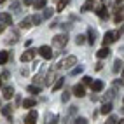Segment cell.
Listing matches in <instances>:
<instances>
[{
    "label": "cell",
    "instance_id": "obj_1",
    "mask_svg": "<svg viewBox=\"0 0 124 124\" xmlns=\"http://www.w3.org/2000/svg\"><path fill=\"white\" fill-rule=\"evenodd\" d=\"M119 35H122V26H121L119 31H107L105 37H103V44H105V46H108V44L115 42V40L119 39Z\"/></svg>",
    "mask_w": 124,
    "mask_h": 124
},
{
    "label": "cell",
    "instance_id": "obj_2",
    "mask_svg": "<svg viewBox=\"0 0 124 124\" xmlns=\"http://www.w3.org/2000/svg\"><path fill=\"white\" fill-rule=\"evenodd\" d=\"M75 63H77V58L75 56H68L67 60H63L60 65H58V68H65V70H67V68H72Z\"/></svg>",
    "mask_w": 124,
    "mask_h": 124
},
{
    "label": "cell",
    "instance_id": "obj_3",
    "mask_svg": "<svg viewBox=\"0 0 124 124\" xmlns=\"http://www.w3.org/2000/svg\"><path fill=\"white\" fill-rule=\"evenodd\" d=\"M67 42H68V37H67V35H56V37L53 39V44H54L58 49L65 47V46H67Z\"/></svg>",
    "mask_w": 124,
    "mask_h": 124
},
{
    "label": "cell",
    "instance_id": "obj_4",
    "mask_svg": "<svg viewBox=\"0 0 124 124\" xmlns=\"http://www.w3.org/2000/svg\"><path fill=\"white\" fill-rule=\"evenodd\" d=\"M39 54L42 56L44 60H51V58H53V51H51V47H49V46H42L39 49Z\"/></svg>",
    "mask_w": 124,
    "mask_h": 124
},
{
    "label": "cell",
    "instance_id": "obj_5",
    "mask_svg": "<svg viewBox=\"0 0 124 124\" xmlns=\"http://www.w3.org/2000/svg\"><path fill=\"white\" fill-rule=\"evenodd\" d=\"M35 53H37L35 49H28L26 53H23V54H21V61L24 63V61H30V60H33V56H35Z\"/></svg>",
    "mask_w": 124,
    "mask_h": 124
},
{
    "label": "cell",
    "instance_id": "obj_6",
    "mask_svg": "<svg viewBox=\"0 0 124 124\" xmlns=\"http://www.w3.org/2000/svg\"><path fill=\"white\" fill-rule=\"evenodd\" d=\"M73 94H75V96H79V98H82V96L86 94L84 86H82V84H75V86H73Z\"/></svg>",
    "mask_w": 124,
    "mask_h": 124
},
{
    "label": "cell",
    "instance_id": "obj_7",
    "mask_svg": "<svg viewBox=\"0 0 124 124\" xmlns=\"http://www.w3.org/2000/svg\"><path fill=\"white\" fill-rule=\"evenodd\" d=\"M103 87H105V84H103L101 80H94V82H91V89H93L94 93H100Z\"/></svg>",
    "mask_w": 124,
    "mask_h": 124
},
{
    "label": "cell",
    "instance_id": "obj_8",
    "mask_svg": "<svg viewBox=\"0 0 124 124\" xmlns=\"http://www.w3.org/2000/svg\"><path fill=\"white\" fill-rule=\"evenodd\" d=\"M37 117H39L37 112H30L26 115V119H24V122H26V124H33V122H37Z\"/></svg>",
    "mask_w": 124,
    "mask_h": 124
},
{
    "label": "cell",
    "instance_id": "obj_9",
    "mask_svg": "<svg viewBox=\"0 0 124 124\" xmlns=\"http://www.w3.org/2000/svg\"><path fill=\"white\" fill-rule=\"evenodd\" d=\"M0 21H2L4 24H11L12 23V18H11L9 12H2V14H0Z\"/></svg>",
    "mask_w": 124,
    "mask_h": 124
},
{
    "label": "cell",
    "instance_id": "obj_10",
    "mask_svg": "<svg viewBox=\"0 0 124 124\" xmlns=\"http://www.w3.org/2000/svg\"><path fill=\"white\" fill-rule=\"evenodd\" d=\"M96 54H98V58H100V60H103V58H107V56L110 54V49H108V47H103V49H100Z\"/></svg>",
    "mask_w": 124,
    "mask_h": 124
},
{
    "label": "cell",
    "instance_id": "obj_11",
    "mask_svg": "<svg viewBox=\"0 0 124 124\" xmlns=\"http://www.w3.org/2000/svg\"><path fill=\"white\" fill-rule=\"evenodd\" d=\"M12 94H14V89H12L11 86L4 87V98H7V100H11V98H12Z\"/></svg>",
    "mask_w": 124,
    "mask_h": 124
},
{
    "label": "cell",
    "instance_id": "obj_12",
    "mask_svg": "<svg viewBox=\"0 0 124 124\" xmlns=\"http://www.w3.org/2000/svg\"><path fill=\"white\" fill-rule=\"evenodd\" d=\"M96 12H98V16H100L101 19H107V18H108V11H107L105 7H100V9H96Z\"/></svg>",
    "mask_w": 124,
    "mask_h": 124
},
{
    "label": "cell",
    "instance_id": "obj_13",
    "mask_svg": "<svg viewBox=\"0 0 124 124\" xmlns=\"http://www.w3.org/2000/svg\"><path fill=\"white\" fill-rule=\"evenodd\" d=\"M87 35H89V42H91V44H94V42H96V30L89 28V30H87Z\"/></svg>",
    "mask_w": 124,
    "mask_h": 124
},
{
    "label": "cell",
    "instance_id": "obj_14",
    "mask_svg": "<svg viewBox=\"0 0 124 124\" xmlns=\"http://www.w3.org/2000/svg\"><path fill=\"white\" fill-rule=\"evenodd\" d=\"M9 60V53L7 51H0V65H5Z\"/></svg>",
    "mask_w": 124,
    "mask_h": 124
},
{
    "label": "cell",
    "instance_id": "obj_15",
    "mask_svg": "<svg viewBox=\"0 0 124 124\" xmlns=\"http://www.w3.org/2000/svg\"><path fill=\"white\" fill-rule=\"evenodd\" d=\"M19 26H21V28H24V30L30 28V26H31V18H24V19L19 23Z\"/></svg>",
    "mask_w": 124,
    "mask_h": 124
},
{
    "label": "cell",
    "instance_id": "obj_16",
    "mask_svg": "<svg viewBox=\"0 0 124 124\" xmlns=\"http://www.w3.org/2000/svg\"><path fill=\"white\" fill-rule=\"evenodd\" d=\"M121 70H122V60H115V61H114V72L119 73Z\"/></svg>",
    "mask_w": 124,
    "mask_h": 124
},
{
    "label": "cell",
    "instance_id": "obj_17",
    "mask_svg": "<svg viewBox=\"0 0 124 124\" xmlns=\"http://www.w3.org/2000/svg\"><path fill=\"white\" fill-rule=\"evenodd\" d=\"M23 107H24V108H31V107H35V100H31V98L23 100Z\"/></svg>",
    "mask_w": 124,
    "mask_h": 124
},
{
    "label": "cell",
    "instance_id": "obj_18",
    "mask_svg": "<svg viewBox=\"0 0 124 124\" xmlns=\"http://www.w3.org/2000/svg\"><path fill=\"white\" fill-rule=\"evenodd\" d=\"M93 5H94V0H87V2L82 5V11H93Z\"/></svg>",
    "mask_w": 124,
    "mask_h": 124
},
{
    "label": "cell",
    "instance_id": "obj_19",
    "mask_svg": "<svg viewBox=\"0 0 124 124\" xmlns=\"http://www.w3.org/2000/svg\"><path fill=\"white\" fill-rule=\"evenodd\" d=\"M70 2V0H60L58 2V7H56V11H65V7H67V4Z\"/></svg>",
    "mask_w": 124,
    "mask_h": 124
},
{
    "label": "cell",
    "instance_id": "obj_20",
    "mask_svg": "<svg viewBox=\"0 0 124 124\" xmlns=\"http://www.w3.org/2000/svg\"><path fill=\"white\" fill-rule=\"evenodd\" d=\"M110 110H112V103H110V101H107V103L101 107V114H105V115H107Z\"/></svg>",
    "mask_w": 124,
    "mask_h": 124
},
{
    "label": "cell",
    "instance_id": "obj_21",
    "mask_svg": "<svg viewBox=\"0 0 124 124\" xmlns=\"http://www.w3.org/2000/svg\"><path fill=\"white\" fill-rule=\"evenodd\" d=\"M46 4H47V0H37V2H33L35 9H44V7H46Z\"/></svg>",
    "mask_w": 124,
    "mask_h": 124
},
{
    "label": "cell",
    "instance_id": "obj_22",
    "mask_svg": "<svg viewBox=\"0 0 124 124\" xmlns=\"http://www.w3.org/2000/svg\"><path fill=\"white\" fill-rule=\"evenodd\" d=\"M28 93H31V94H39V93H40V86H28Z\"/></svg>",
    "mask_w": 124,
    "mask_h": 124
},
{
    "label": "cell",
    "instance_id": "obj_23",
    "mask_svg": "<svg viewBox=\"0 0 124 124\" xmlns=\"http://www.w3.org/2000/svg\"><path fill=\"white\" fill-rule=\"evenodd\" d=\"M2 114L5 115V117H11V114H12V108H11V105H7L2 108Z\"/></svg>",
    "mask_w": 124,
    "mask_h": 124
},
{
    "label": "cell",
    "instance_id": "obj_24",
    "mask_svg": "<svg viewBox=\"0 0 124 124\" xmlns=\"http://www.w3.org/2000/svg\"><path fill=\"white\" fill-rule=\"evenodd\" d=\"M53 14H54V11H53V9H46V11H44V14H42V18H44V19H49V18H53Z\"/></svg>",
    "mask_w": 124,
    "mask_h": 124
},
{
    "label": "cell",
    "instance_id": "obj_25",
    "mask_svg": "<svg viewBox=\"0 0 124 124\" xmlns=\"http://www.w3.org/2000/svg\"><path fill=\"white\" fill-rule=\"evenodd\" d=\"M40 21H42V16H39V14L31 16V24H40Z\"/></svg>",
    "mask_w": 124,
    "mask_h": 124
},
{
    "label": "cell",
    "instance_id": "obj_26",
    "mask_svg": "<svg viewBox=\"0 0 124 124\" xmlns=\"http://www.w3.org/2000/svg\"><path fill=\"white\" fill-rule=\"evenodd\" d=\"M63 82H65V79H58V82H56V84H54V91H58V89H61L63 87Z\"/></svg>",
    "mask_w": 124,
    "mask_h": 124
},
{
    "label": "cell",
    "instance_id": "obj_27",
    "mask_svg": "<svg viewBox=\"0 0 124 124\" xmlns=\"http://www.w3.org/2000/svg\"><path fill=\"white\" fill-rule=\"evenodd\" d=\"M75 42H77V46H82V44L86 42V39H84V35H77V37H75Z\"/></svg>",
    "mask_w": 124,
    "mask_h": 124
},
{
    "label": "cell",
    "instance_id": "obj_28",
    "mask_svg": "<svg viewBox=\"0 0 124 124\" xmlns=\"http://www.w3.org/2000/svg\"><path fill=\"white\" fill-rule=\"evenodd\" d=\"M82 82H84L86 86H91V82H93V79H91L89 75H84V77H82Z\"/></svg>",
    "mask_w": 124,
    "mask_h": 124
},
{
    "label": "cell",
    "instance_id": "obj_29",
    "mask_svg": "<svg viewBox=\"0 0 124 124\" xmlns=\"http://www.w3.org/2000/svg\"><path fill=\"white\" fill-rule=\"evenodd\" d=\"M114 19H115V23H122V12H117Z\"/></svg>",
    "mask_w": 124,
    "mask_h": 124
},
{
    "label": "cell",
    "instance_id": "obj_30",
    "mask_svg": "<svg viewBox=\"0 0 124 124\" xmlns=\"http://www.w3.org/2000/svg\"><path fill=\"white\" fill-rule=\"evenodd\" d=\"M79 73H82V67H77L72 70V75H79Z\"/></svg>",
    "mask_w": 124,
    "mask_h": 124
},
{
    "label": "cell",
    "instance_id": "obj_31",
    "mask_svg": "<svg viewBox=\"0 0 124 124\" xmlns=\"http://www.w3.org/2000/svg\"><path fill=\"white\" fill-rule=\"evenodd\" d=\"M68 100H70V94L67 93V91H65V93L61 94V101H68Z\"/></svg>",
    "mask_w": 124,
    "mask_h": 124
},
{
    "label": "cell",
    "instance_id": "obj_32",
    "mask_svg": "<svg viewBox=\"0 0 124 124\" xmlns=\"http://www.w3.org/2000/svg\"><path fill=\"white\" fill-rule=\"evenodd\" d=\"M73 122H77V124H86V122H87V119H84V117H77Z\"/></svg>",
    "mask_w": 124,
    "mask_h": 124
},
{
    "label": "cell",
    "instance_id": "obj_33",
    "mask_svg": "<svg viewBox=\"0 0 124 124\" xmlns=\"http://www.w3.org/2000/svg\"><path fill=\"white\" fill-rule=\"evenodd\" d=\"M107 122H108V124H115V122H117V117H115V115H110Z\"/></svg>",
    "mask_w": 124,
    "mask_h": 124
},
{
    "label": "cell",
    "instance_id": "obj_34",
    "mask_svg": "<svg viewBox=\"0 0 124 124\" xmlns=\"http://www.w3.org/2000/svg\"><path fill=\"white\" fill-rule=\"evenodd\" d=\"M11 9H12V11H16V12H18V11H19V4H18V2H14V4H12V7H11Z\"/></svg>",
    "mask_w": 124,
    "mask_h": 124
},
{
    "label": "cell",
    "instance_id": "obj_35",
    "mask_svg": "<svg viewBox=\"0 0 124 124\" xmlns=\"http://www.w3.org/2000/svg\"><path fill=\"white\" fill-rule=\"evenodd\" d=\"M115 96V89H110L108 91V100H110V98H114Z\"/></svg>",
    "mask_w": 124,
    "mask_h": 124
},
{
    "label": "cell",
    "instance_id": "obj_36",
    "mask_svg": "<svg viewBox=\"0 0 124 124\" xmlns=\"http://www.w3.org/2000/svg\"><path fill=\"white\" fill-rule=\"evenodd\" d=\"M23 4L24 5H31V4H33V0H23Z\"/></svg>",
    "mask_w": 124,
    "mask_h": 124
},
{
    "label": "cell",
    "instance_id": "obj_37",
    "mask_svg": "<svg viewBox=\"0 0 124 124\" xmlns=\"http://www.w3.org/2000/svg\"><path fill=\"white\" fill-rule=\"evenodd\" d=\"M103 68V63H96V70H101Z\"/></svg>",
    "mask_w": 124,
    "mask_h": 124
},
{
    "label": "cell",
    "instance_id": "obj_38",
    "mask_svg": "<svg viewBox=\"0 0 124 124\" xmlns=\"http://www.w3.org/2000/svg\"><path fill=\"white\" fill-rule=\"evenodd\" d=\"M2 31H4V24H0V33H2Z\"/></svg>",
    "mask_w": 124,
    "mask_h": 124
},
{
    "label": "cell",
    "instance_id": "obj_39",
    "mask_svg": "<svg viewBox=\"0 0 124 124\" xmlns=\"http://www.w3.org/2000/svg\"><path fill=\"white\" fill-rule=\"evenodd\" d=\"M0 87H2V75H0Z\"/></svg>",
    "mask_w": 124,
    "mask_h": 124
},
{
    "label": "cell",
    "instance_id": "obj_40",
    "mask_svg": "<svg viewBox=\"0 0 124 124\" xmlns=\"http://www.w3.org/2000/svg\"><path fill=\"white\" fill-rule=\"evenodd\" d=\"M2 2H5V0H0V4H2Z\"/></svg>",
    "mask_w": 124,
    "mask_h": 124
},
{
    "label": "cell",
    "instance_id": "obj_41",
    "mask_svg": "<svg viewBox=\"0 0 124 124\" xmlns=\"http://www.w3.org/2000/svg\"><path fill=\"white\" fill-rule=\"evenodd\" d=\"M119 2H122V0H117V4H119Z\"/></svg>",
    "mask_w": 124,
    "mask_h": 124
}]
</instances>
